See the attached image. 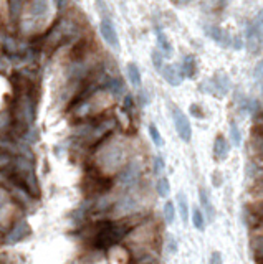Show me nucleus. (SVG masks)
<instances>
[{
	"label": "nucleus",
	"instance_id": "nucleus-1",
	"mask_svg": "<svg viewBox=\"0 0 263 264\" xmlns=\"http://www.w3.org/2000/svg\"><path fill=\"white\" fill-rule=\"evenodd\" d=\"M131 226L121 222H111V219H103L95 225L93 233L90 236L91 246L96 249H111L116 244H120L124 238L131 233Z\"/></svg>",
	"mask_w": 263,
	"mask_h": 264
},
{
	"label": "nucleus",
	"instance_id": "nucleus-2",
	"mask_svg": "<svg viewBox=\"0 0 263 264\" xmlns=\"http://www.w3.org/2000/svg\"><path fill=\"white\" fill-rule=\"evenodd\" d=\"M124 159H126V154H124V149L118 144H111V146L104 147V150L99 154V163L103 165V168L111 172H116L120 168L124 167Z\"/></svg>",
	"mask_w": 263,
	"mask_h": 264
},
{
	"label": "nucleus",
	"instance_id": "nucleus-3",
	"mask_svg": "<svg viewBox=\"0 0 263 264\" xmlns=\"http://www.w3.org/2000/svg\"><path fill=\"white\" fill-rule=\"evenodd\" d=\"M142 173V165L139 160H129L124 163V167L121 168L120 175H118V180L123 187H134L141 179Z\"/></svg>",
	"mask_w": 263,
	"mask_h": 264
},
{
	"label": "nucleus",
	"instance_id": "nucleus-4",
	"mask_svg": "<svg viewBox=\"0 0 263 264\" xmlns=\"http://www.w3.org/2000/svg\"><path fill=\"white\" fill-rule=\"evenodd\" d=\"M172 121H174V127L177 136L182 139L184 142H191L192 139V125L189 122V117H187L182 111H180L177 106H172Z\"/></svg>",
	"mask_w": 263,
	"mask_h": 264
},
{
	"label": "nucleus",
	"instance_id": "nucleus-5",
	"mask_svg": "<svg viewBox=\"0 0 263 264\" xmlns=\"http://www.w3.org/2000/svg\"><path fill=\"white\" fill-rule=\"evenodd\" d=\"M30 225L27 223V219H15L12 228L9 230V233L5 235V243L7 244H15L20 243L22 240H25L27 236H30Z\"/></svg>",
	"mask_w": 263,
	"mask_h": 264
},
{
	"label": "nucleus",
	"instance_id": "nucleus-6",
	"mask_svg": "<svg viewBox=\"0 0 263 264\" xmlns=\"http://www.w3.org/2000/svg\"><path fill=\"white\" fill-rule=\"evenodd\" d=\"M50 15V0H30L28 17L33 23H42Z\"/></svg>",
	"mask_w": 263,
	"mask_h": 264
},
{
	"label": "nucleus",
	"instance_id": "nucleus-7",
	"mask_svg": "<svg viewBox=\"0 0 263 264\" xmlns=\"http://www.w3.org/2000/svg\"><path fill=\"white\" fill-rule=\"evenodd\" d=\"M205 86H207L209 93L217 94V96H225L230 91V79L225 73H217L212 79L205 81Z\"/></svg>",
	"mask_w": 263,
	"mask_h": 264
},
{
	"label": "nucleus",
	"instance_id": "nucleus-8",
	"mask_svg": "<svg viewBox=\"0 0 263 264\" xmlns=\"http://www.w3.org/2000/svg\"><path fill=\"white\" fill-rule=\"evenodd\" d=\"M99 31H101V36L103 40L108 43L111 48L115 50H120V38H118V33H116V28L109 18H103L101 23H99Z\"/></svg>",
	"mask_w": 263,
	"mask_h": 264
},
{
	"label": "nucleus",
	"instance_id": "nucleus-9",
	"mask_svg": "<svg viewBox=\"0 0 263 264\" xmlns=\"http://www.w3.org/2000/svg\"><path fill=\"white\" fill-rule=\"evenodd\" d=\"M137 206H139L137 200L134 197H131V195H126V197H123L121 200L112 203V211H115L118 216H128L137 210Z\"/></svg>",
	"mask_w": 263,
	"mask_h": 264
},
{
	"label": "nucleus",
	"instance_id": "nucleus-10",
	"mask_svg": "<svg viewBox=\"0 0 263 264\" xmlns=\"http://www.w3.org/2000/svg\"><path fill=\"white\" fill-rule=\"evenodd\" d=\"M162 78L171 86H180L182 84V79H184V74L180 71V68L177 65H164L161 70Z\"/></svg>",
	"mask_w": 263,
	"mask_h": 264
},
{
	"label": "nucleus",
	"instance_id": "nucleus-11",
	"mask_svg": "<svg viewBox=\"0 0 263 264\" xmlns=\"http://www.w3.org/2000/svg\"><path fill=\"white\" fill-rule=\"evenodd\" d=\"M199 200H200V205H202L204 216H207L205 219H207V222H214L217 211H215L214 203H212V200H210V195L207 193V190H205L204 187L199 188Z\"/></svg>",
	"mask_w": 263,
	"mask_h": 264
},
{
	"label": "nucleus",
	"instance_id": "nucleus-12",
	"mask_svg": "<svg viewBox=\"0 0 263 264\" xmlns=\"http://www.w3.org/2000/svg\"><path fill=\"white\" fill-rule=\"evenodd\" d=\"M230 154V144L227 142V139L222 136V134H218L215 137V141H214V155H215V159L217 160H225L229 157Z\"/></svg>",
	"mask_w": 263,
	"mask_h": 264
},
{
	"label": "nucleus",
	"instance_id": "nucleus-13",
	"mask_svg": "<svg viewBox=\"0 0 263 264\" xmlns=\"http://www.w3.org/2000/svg\"><path fill=\"white\" fill-rule=\"evenodd\" d=\"M205 33H207L215 43H218V45H223V47H229L230 45V36L225 33V31L220 27H215V25H209V27H205Z\"/></svg>",
	"mask_w": 263,
	"mask_h": 264
},
{
	"label": "nucleus",
	"instance_id": "nucleus-14",
	"mask_svg": "<svg viewBox=\"0 0 263 264\" xmlns=\"http://www.w3.org/2000/svg\"><path fill=\"white\" fill-rule=\"evenodd\" d=\"M175 202H177V210H179L180 218H182L184 223H187V222H189L191 210H189V200H187L185 193L184 192H179L177 197H175Z\"/></svg>",
	"mask_w": 263,
	"mask_h": 264
},
{
	"label": "nucleus",
	"instance_id": "nucleus-15",
	"mask_svg": "<svg viewBox=\"0 0 263 264\" xmlns=\"http://www.w3.org/2000/svg\"><path fill=\"white\" fill-rule=\"evenodd\" d=\"M180 71H182V74L185 78H194L197 74V61L192 55L185 56L184 58L182 65H180Z\"/></svg>",
	"mask_w": 263,
	"mask_h": 264
},
{
	"label": "nucleus",
	"instance_id": "nucleus-16",
	"mask_svg": "<svg viewBox=\"0 0 263 264\" xmlns=\"http://www.w3.org/2000/svg\"><path fill=\"white\" fill-rule=\"evenodd\" d=\"M156 35H158V47L162 52V56H171L172 55V45L171 41L167 40V36L164 35V31L161 28H156Z\"/></svg>",
	"mask_w": 263,
	"mask_h": 264
},
{
	"label": "nucleus",
	"instance_id": "nucleus-17",
	"mask_svg": "<svg viewBox=\"0 0 263 264\" xmlns=\"http://www.w3.org/2000/svg\"><path fill=\"white\" fill-rule=\"evenodd\" d=\"M126 73H128L129 83L136 87H139L142 83V78H141V71H139V68H137L136 63H129V65L126 66Z\"/></svg>",
	"mask_w": 263,
	"mask_h": 264
},
{
	"label": "nucleus",
	"instance_id": "nucleus-18",
	"mask_svg": "<svg viewBox=\"0 0 263 264\" xmlns=\"http://www.w3.org/2000/svg\"><path fill=\"white\" fill-rule=\"evenodd\" d=\"M106 90H108L115 98H120L124 94V84L120 78H109L106 81Z\"/></svg>",
	"mask_w": 263,
	"mask_h": 264
},
{
	"label": "nucleus",
	"instance_id": "nucleus-19",
	"mask_svg": "<svg viewBox=\"0 0 263 264\" xmlns=\"http://www.w3.org/2000/svg\"><path fill=\"white\" fill-rule=\"evenodd\" d=\"M205 223H207V219H205L202 210L194 208V211H192V225H194V228H196L197 231H204L205 230Z\"/></svg>",
	"mask_w": 263,
	"mask_h": 264
},
{
	"label": "nucleus",
	"instance_id": "nucleus-20",
	"mask_svg": "<svg viewBox=\"0 0 263 264\" xmlns=\"http://www.w3.org/2000/svg\"><path fill=\"white\" fill-rule=\"evenodd\" d=\"M230 142L234 147L242 146V132H240L239 124L235 121H230Z\"/></svg>",
	"mask_w": 263,
	"mask_h": 264
},
{
	"label": "nucleus",
	"instance_id": "nucleus-21",
	"mask_svg": "<svg viewBox=\"0 0 263 264\" xmlns=\"http://www.w3.org/2000/svg\"><path fill=\"white\" fill-rule=\"evenodd\" d=\"M156 192H158V195L162 198L169 197V193H171V184H169L167 177H159V180L156 182Z\"/></svg>",
	"mask_w": 263,
	"mask_h": 264
},
{
	"label": "nucleus",
	"instance_id": "nucleus-22",
	"mask_svg": "<svg viewBox=\"0 0 263 264\" xmlns=\"http://www.w3.org/2000/svg\"><path fill=\"white\" fill-rule=\"evenodd\" d=\"M240 111L243 114H253L255 111H258V103L252 98H243L240 103Z\"/></svg>",
	"mask_w": 263,
	"mask_h": 264
},
{
	"label": "nucleus",
	"instance_id": "nucleus-23",
	"mask_svg": "<svg viewBox=\"0 0 263 264\" xmlns=\"http://www.w3.org/2000/svg\"><path fill=\"white\" fill-rule=\"evenodd\" d=\"M253 257H255V262L256 264H263V236L256 238V240H253Z\"/></svg>",
	"mask_w": 263,
	"mask_h": 264
},
{
	"label": "nucleus",
	"instance_id": "nucleus-24",
	"mask_svg": "<svg viewBox=\"0 0 263 264\" xmlns=\"http://www.w3.org/2000/svg\"><path fill=\"white\" fill-rule=\"evenodd\" d=\"M162 215H164V219L167 225H172L175 222V205L167 200L164 203V208H162Z\"/></svg>",
	"mask_w": 263,
	"mask_h": 264
},
{
	"label": "nucleus",
	"instance_id": "nucleus-25",
	"mask_svg": "<svg viewBox=\"0 0 263 264\" xmlns=\"http://www.w3.org/2000/svg\"><path fill=\"white\" fill-rule=\"evenodd\" d=\"M149 137H151V141L156 147H162L164 146V139H162L161 132L158 129V125L156 124H149Z\"/></svg>",
	"mask_w": 263,
	"mask_h": 264
},
{
	"label": "nucleus",
	"instance_id": "nucleus-26",
	"mask_svg": "<svg viewBox=\"0 0 263 264\" xmlns=\"http://www.w3.org/2000/svg\"><path fill=\"white\" fill-rule=\"evenodd\" d=\"M151 58H153V65H154V68L161 73L162 66L166 65V63H164V56H162L161 52H153V56H151Z\"/></svg>",
	"mask_w": 263,
	"mask_h": 264
},
{
	"label": "nucleus",
	"instance_id": "nucleus-27",
	"mask_svg": "<svg viewBox=\"0 0 263 264\" xmlns=\"http://www.w3.org/2000/svg\"><path fill=\"white\" fill-rule=\"evenodd\" d=\"M154 173L156 175H162V172H164V168H166V163H164V159H162L161 155H156L154 157Z\"/></svg>",
	"mask_w": 263,
	"mask_h": 264
},
{
	"label": "nucleus",
	"instance_id": "nucleus-28",
	"mask_svg": "<svg viewBox=\"0 0 263 264\" xmlns=\"http://www.w3.org/2000/svg\"><path fill=\"white\" fill-rule=\"evenodd\" d=\"M253 78L258 81V83H263V60L258 61L255 65V70H253Z\"/></svg>",
	"mask_w": 263,
	"mask_h": 264
},
{
	"label": "nucleus",
	"instance_id": "nucleus-29",
	"mask_svg": "<svg viewBox=\"0 0 263 264\" xmlns=\"http://www.w3.org/2000/svg\"><path fill=\"white\" fill-rule=\"evenodd\" d=\"M209 264H223V259H222V254H220V251H214V253L210 254Z\"/></svg>",
	"mask_w": 263,
	"mask_h": 264
},
{
	"label": "nucleus",
	"instance_id": "nucleus-30",
	"mask_svg": "<svg viewBox=\"0 0 263 264\" xmlns=\"http://www.w3.org/2000/svg\"><path fill=\"white\" fill-rule=\"evenodd\" d=\"M133 106H134L133 98H131L129 94H128V96L124 98V106H123V109L126 111V112H131V111H133Z\"/></svg>",
	"mask_w": 263,
	"mask_h": 264
},
{
	"label": "nucleus",
	"instance_id": "nucleus-31",
	"mask_svg": "<svg viewBox=\"0 0 263 264\" xmlns=\"http://www.w3.org/2000/svg\"><path fill=\"white\" fill-rule=\"evenodd\" d=\"M253 215H255L256 218L263 219V200H261L260 203H256V205L253 206Z\"/></svg>",
	"mask_w": 263,
	"mask_h": 264
},
{
	"label": "nucleus",
	"instance_id": "nucleus-32",
	"mask_svg": "<svg viewBox=\"0 0 263 264\" xmlns=\"http://www.w3.org/2000/svg\"><path fill=\"white\" fill-rule=\"evenodd\" d=\"M191 112H192V114L196 116V117H200V119L204 117V112L200 111V106H199V104H192V106H191Z\"/></svg>",
	"mask_w": 263,
	"mask_h": 264
},
{
	"label": "nucleus",
	"instance_id": "nucleus-33",
	"mask_svg": "<svg viewBox=\"0 0 263 264\" xmlns=\"http://www.w3.org/2000/svg\"><path fill=\"white\" fill-rule=\"evenodd\" d=\"M167 244H169V251H171V253L177 251V243H175L174 236H167Z\"/></svg>",
	"mask_w": 263,
	"mask_h": 264
},
{
	"label": "nucleus",
	"instance_id": "nucleus-34",
	"mask_svg": "<svg viewBox=\"0 0 263 264\" xmlns=\"http://www.w3.org/2000/svg\"><path fill=\"white\" fill-rule=\"evenodd\" d=\"M218 175H222V173H218L217 170L214 172V175H212V179H214V185H215V187H218V185L222 184V177L218 179Z\"/></svg>",
	"mask_w": 263,
	"mask_h": 264
},
{
	"label": "nucleus",
	"instance_id": "nucleus-35",
	"mask_svg": "<svg viewBox=\"0 0 263 264\" xmlns=\"http://www.w3.org/2000/svg\"><path fill=\"white\" fill-rule=\"evenodd\" d=\"M171 2L174 5H187V4H191L192 0H171Z\"/></svg>",
	"mask_w": 263,
	"mask_h": 264
},
{
	"label": "nucleus",
	"instance_id": "nucleus-36",
	"mask_svg": "<svg viewBox=\"0 0 263 264\" xmlns=\"http://www.w3.org/2000/svg\"><path fill=\"white\" fill-rule=\"evenodd\" d=\"M0 210H2V203H0Z\"/></svg>",
	"mask_w": 263,
	"mask_h": 264
}]
</instances>
